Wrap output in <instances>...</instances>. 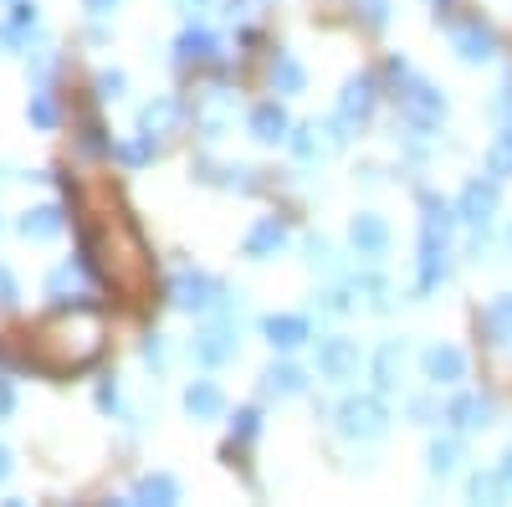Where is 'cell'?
<instances>
[{
	"label": "cell",
	"instance_id": "1",
	"mask_svg": "<svg viewBox=\"0 0 512 507\" xmlns=\"http://www.w3.org/2000/svg\"><path fill=\"white\" fill-rule=\"evenodd\" d=\"M456 205L425 190L420 195V257H415V292H436L446 282V257H451V226H456Z\"/></svg>",
	"mask_w": 512,
	"mask_h": 507
},
{
	"label": "cell",
	"instance_id": "2",
	"mask_svg": "<svg viewBox=\"0 0 512 507\" xmlns=\"http://www.w3.org/2000/svg\"><path fill=\"white\" fill-rule=\"evenodd\" d=\"M390 77H395V88H400V118L410 123L415 134H431L436 123L446 118V93H436V82L415 77L405 57H390Z\"/></svg>",
	"mask_w": 512,
	"mask_h": 507
},
{
	"label": "cell",
	"instance_id": "3",
	"mask_svg": "<svg viewBox=\"0 0 512 507\" xmlns=\"http://www.w3.org/2000/svg\"><path fill=\"white\" fill-rule=\"evenodd\" d=\"M333 426L344 441H379L390 431V410H384L379 395H344L333 410Z\"/></svg>",
	"mask_w": 512,
	"mask_h": 507
},
{
	"label": "cell",
	"instance_id": "4",
	"mask_svg": "<svg viewBox=\"0 0 512 507\" xmlns=\"http://www.w3.org/2000/svg\"><path fill=\"white\" fill-rule=\"evenodd\" d=\"M169 308H180V313H216L221 303H226V287L210 277V272H175L169 277Z\"/></svg>",
	"mask_w": 512,
	"mask_h": 507
},
{
	"label": "cell",
	"instance_id": "5",
	"mask_svg": "<svg viewBox=\"0 0 512 507\" xmlns=\"http://www.w3.org/2000/svg\"><path fill=\"white\" fill-rule=\"evenodd\" d=\"M344 129H349V123L338 118V113H333V118H323V123L313 118V123H297V129L287 134V144H292V154L303 159V164H318V159H328V154L344 149V139H349Z\"/></svg>",
	"mask_w": 512,
	"mask_h": 507
},
{
	"label": "cell",
	"instance_id": "6",
	"mask_svg": "<svg viewBox=\"0 0 512 507\" xmlns=\"http://www.w3.org/2000/svg\"><path fill=\"white\" fill-rule=\"evenodd\" d=\"M359 364H364V354H359L354 338H344V333L318 338V379H328V385H349V379H359Z\"/></svg>",
	"mask_w": 512,
	"mask_h": 507
},
{
	"label": "cell",
	"instance_id": "7",
	"mask_svg": "<svg viewBox=\"0 0 512 507\" xmlns=\"http://www.w3.org/2000/svg\"><path fill=\"white\" fill-rule=\"evenodd\" d=\"M88 262H62L47 272V298L52 308H72V313H93V292H88V277H82Z\"/></svg>",
	"mask_w": 512,
	"mask_h": 507
},
{
	"label": "cell",
	"instance_id": "8",
	"mask_svg": "<svg viewBox=\"0 0 512 507\" xmlns=\"http://www.w3.org/2000/svg\"><path fill=\"white\" fill-rule=\"evenodd\" d=\"M231 118H236V98L231 88H205L195 98V134L200 139H221L231 129Z\"/></svg>",
	"mask_w": 512,
	"mask_h": 507
},
{
	"label": "cell",
	"instance_id": "9",
	"mask_svg": "<svg viewBox=\"0 0 512 507\" xmlns=\"http://www.w3.org/2000/svg\"><path fill=\"white\" fill-rule=\"evenodd\" d=\"M374 103H379V88L369 72H354L344 82V93H338V118L349 123V129H364V123L374 118Z\"/></svg>",
	"mask_w": 512,
	"mask_h": 507
},
{
	"label": "cell",
	"instance_id": "10",
	"mask_svg": "<svg viewBox=\"0 0 512 507\" xmlns=\"http://www.w3.org/2000/svg\"><path fill=\"white\" fill-rule=\"evenodd\" d=\"M451 52L461 57V62H492L497 57V36H492V26H482V21H456L451 26Z\"/></svg>",
	"mask_w": 512,
	"mask_h": 507
},
{
	"label": "cell",
	"instance_id": "11",
	"mask_svg": "<svg viewBox=\"0 0 512 507\" xmlns=\"http://www.w3.org/2000/svg\"><path fill=\"white\" fill-rule=\"evenodd\" d=\"M349 241H354V251H359V257L379 262L384 251H390V221H384V216H374V210H359V216L349 221Z\"/></svg>",
	"mask_w": 512,
	"mask_h": 507
},
{
	"label": "cell",
	"instance_id": "12",
	"mask_svg": "<svg viewBox=\"0 0 512 507\" xmlns=\"http://www.w3.org/2000/svg\"><path fill=\"white\" fill-rule=\"evenodd\" d=\"M420 369H425V379L441 390V385H461L466 379V354L456 349V344H431L420 354Z\"/></svg>",
	"mask_w": 512,
	"mask_h": 507
},
{
	"label": "cell",
	"instance_id": "13",
	"mask_svg": "<svg viewBox=\"0 0 512 507\" xmlns=\"http://www.w3.org/2000/svg\"><path fill=\"white\" fill-rule=\"evenodd\" d=\"M180 118H185V103H180L175 93H159L154 103L139 108V134H149V139H169V134L180 129Z\"/></svg>",
	"mask_w": 512,
	"mask_h": 507
},
{
	"label": "cell",
	"instance_id": "14",
	"mask_svg": "<svg viewBox=\"0 0 512 507\" xmlns=\"http://www.w3.org/2000/svg\"><path fill=\"white\" fill-rule=\"evenodd\" d=\"M456 216H461L466 226H487V221L497 216V185H492V180H472V185L456 195Z\"/></svg>",
	"mask_w": 512,
	"mask_h": 507
},
{
	"label": "cell",
	"instance_id": "15",
	"mask_svg": "<svg viewBox=\"0 0 512 507\" xmlns=\"http://www.w3.org/2000/svg\"><path fill=\"white\" fill-rule=\"evenodd\" d=\"M287 246V221L282 216H262L251 231H246V241H241V251L251 262H267V257H277V251Z\"/></svg>",
	"mask_w": 512,
	"mask_h": 507
},
{
	"label": "cell",
	"instance_id": "16",
	"mask_svg": "<svg viewBox=\"0 0 512 507\" xmlns=\"http://www.w3.org/2000/svg\"><path fill=\"white\" fill-rule=\"evenodd\" d=\"M246 129H251L256 144H277V139L292 134V123H287V108H282L277 98H267V103H256V108L246 113Z\"/></svg>",
	"mask_w": 512,
	"mask_h": 507
},
{
	"label": "cell",
	"instance_id": "17",
	"mask_svg": "<svg viewBox=\"0 0 512 507\" xmlns=\"http://www.w3.org/2000/svg\"><path fill=\"white\" fill-rule=\"evenodd\" d=\"M195 359H200L205 369L231 364V359H236V328H231V323H216V328L195 333Z\"/></svg>",
	"mask_w": 512,
	"mask_h": 507
},
{
	"label": "cell",
	"instance_id": "18",
	"mask_svg": "<svg viewBox=\"0 0 512 507\" xmlns=\"http://www.w3.org/2000/svg\"><path fill=\"white\" fill-rule=\"evenodd\" d=\"M492 415H497V405L487 395H477V390H466V395H456L446 405V420L456 431H482V426H492Z\"/></svg>",
	"mask_w": 512,
	"mask_h": 507
},
{
	"label": "cell",
	"instance_id": "19",
	"mask_svg": "<svg viewBox=\"0 0 512 507\" xmlns=\"http://www.w3.org/2000/svg\"><path fill=\"white\" fill-rule=\"evenodd\" d=\"M221 57V36L205 31V26H185L175 36V67H190V62H216Z\"/></svg>",
	"mask_w": 512,
	"mask_h": 507
},
{
	"label": "cell",
	"instance_id": "20",
	"mask_svg": "<svg viewBox=\"0 0 512 507\" xmlns=\"http://www.w3.org/2000/svg\"><path fill=\"white\" fill-rule=\"evenodd\" d=\"M262 333H267V344L272 349H297V344H308L313 338V323L303 318V313H272V318H262Z\"/></svg>",
	"mask_w": 512,
	"mask_h": 507
},
{
	"label": "cell",
	"instance_id": "21",
	"mask_svg": "<svg viewBox=\"0 0 512 507\" xmlns=\"http://www.w3.org/2000/svg\"><path fill=\"white\" fill-rule=\"evenodd\" d=\"M374 390L379 395H395L400 390V379H405V338H390V344H379L374 354Z\"/></svg>",
	"mask_w": 512,
	"mask_h": 507
},
{
	"label": "cell",
	"instance_id": "22",
	"mask_svg": "<svg viewBox=\"0 0 512 507\" xmlns=\"http://www.w3.org/2000/svg\"><path fill=\"white\" fill-rule=\"evenodd\" d=\"M267 82H272V93H277V98H297V93L308 88V67L297 62L292 52H277V57L267 62Z\"/></svg>",
	"mask_w": 512,
	"mask_h": 507
},
{
	"label": "cell",
	"instance_id": "23",
	"mask_svg": "<svg viewBox=\"0 0 512 507\" xmlns=\"http://www.w3.org/2000/svg\"><path fill=\"white\" fill-rule=\"evenodd\" d=\"M190 169H195V180H205V185H226V190H241V195L256 190V180H251L246 164H210V159H195Z\"/></svg>",
	"mask_w": 512,
	"mask_h": 507
},
{
	"label": "cell",
	"instance_id": "24",
	"mask_svg": "<svg viewBox=\"0 0 512 507\" xmlns=\"http://www.w3.org/2000/svg\"><path fill=\"white\" fill-rule=\"evenodd\" d=\"M226 410V395L216 379H195V385H185V415L190 420H216Z\"/></svg>",
	"mask_w": 512,
	"mask_h": 507
},
{
	"label": "cell",
	"instance_id": "25",
	"mask_svg": "<svg viewBox=\"0 0 512 507\" xmlns=\"http://www.w3.org/2000/svg\"><path fill=\"white\" fill-rule=\"evenodd\" d=\"M16 226H21V236H26V241H52V236H62L67 216H62V205H31Z\"/></svg>",
	"mask_w": 512,
	"mask_h": 507
},
{
	"label": "cell",
	"instance_id": "26",
	"mask_svg": "<svg viewBox=\"0 0 512 507\" xmlns=\"http://www.w3.org/2000/svg\"><path fill=\"white\" fill-rule=\"evenodd\" d=\"M482 333L492 338L497 349L512 354V292H502V298L487 303V313H482Z\"/></svg>",
	"mask_w": 512,
	"mask_h": 507
},
{
	"label": "cell",
	"instance_id": "27",
	"mask_svg": "<svg viewBox=\"0 0 512 507\" xmlns=\"http://www.w3.org/2000/svg\"><path fill=\"white\" fill-rule=\"evenodd\" d=\"M134 502H154V507H169V502H180V482L169 477V472H149L134 482Z\"/></svg>",
	"mask_w": 512,
	"mask_h": 507
},
{
	"label": "cell",
	"instance_id": "28",
	"mask_svg": "<svg viewBox=\"0 0 512 507\" xmlns=\"http://www.w3.org/2000/svg\"><path fill=\"white\" fill-rule=\"evenodd\" d=\"M262 390H267V395H303V390H308V374L297 369V364H272V369L262 374Z\"/></svg>",
	"mask_w": 512,
	"mask_h": 507
},
{
	"label": "cell",
	"instance_id": "29",
	"mask_svg": "<svg viewBox=\"0 0 512 507\" xmlns=\"http://www.w3.org/2000/svg\"><path fill=\"white\" fill-rule=\"evenodd\" d=\"M425 467H431V477H451L461 467V441L446 436V441H431V451H425Z\"/></svg>",
	"mask_w": 512,
	"mask_h": 507
},
{
	"label": "cell",
	"instance_id": "30",
	"mask_svg": "<svg viewBox=\"0 0 512 507\" xmlns=\"http://www.w3.org/2000/svg\"><path fill=\"white\" fill-rule=\"evenodd\" d=\"M487 175L492 180H512V123H502V134L487 149Z\"/></svg>",
	"mask_w": 512,
	"mask_h": 507
},
{
	"label": "cell",
	"instance_id": "31",
	"mask_svg": "<svg viewBox=\"0 0 512 507\" xmlns=\"http://www.w3.org/2000/svg\"><path fill=\"white\" fill-rule=\"evenodd\" d=\"M26 118L36 123L41 134H52V129H57V98H52L47 88H36V93H31V103H26Z\"/></svg>",
	"mask_w": 512,
	"mask_h": 507
},
{
	"label": "cell",
	"instance_id": "32",
	"mask_svg": "<svg viewBox=\"0 0 512 507\" xmlns=\"http://www.w3.org/2000/svg\"><path fill=\"white\" fill-rule=\"evenodd\" d=\"M354 292L364 298L369 313H390V282L384 277H354Z\"/></svg>",
	"mask_w": 512,
	"mask_h": 507
},
{
	"label": "cell",
	"instance_id": "33",
	"mask_svg": "<svg viewBox=\"0 0 512 507\" xmlns=\"http://www.w3.org/2000/svg\"><path fill=\"white\" fill-rule=\"evenodd\" d=\"M466 492H472V502H497V497H507L512 487H507V477H502V472H487V477L477 472L472 482H466Z\"/></svg>",
	"mask_w": 512,
	"mask_h": 507
},
{
	"label": "cell",
	"instance_id": "34",
	"mask_svg": "<svg viewBox=\"0 0 512 507\" xmlns=\"http://www.w3.org/2000/svg\"><path fill=\"white\" fill-rule=\"evenodd\" d=\"M113 159H118V164H128V169H139V164H149V159H154V139H149V134H139V139H128V144H113Z\"/></svg>",
	"mask_w": 512,
	"mask_h": 507
},
{
	"label": "cell",
	"instance_id": "35",
	"mask_svg": "<svg viewBox=\"0 0 512 507\" xmlns=\"http://www.w3.org/2000/svg\"><path fill=\"white\" fill-rule=\"evenodd\" d=\"M256 431H262V410H236V420H231V446H246V441H256Z\"/></svg>",
	"mask_w": 512,
	"mask_h": 507
},
{
	"label": "cell",
	"instance_id": "36",
	"mask_svg": "<svg viewBox=\"0 0 512 507\" xmlns=\"http://www.w3.org/2000/svg\"><path fill=\"white\" fill-rule=\"evenodd\" d=\"M303 251H308V262H313L318 272H338V257H333V246H328L323 236H308Z\"/></svg>",
	"mask_w": 512,
	"mask_h": 507
},
{
	"label": "cell",
	"instance_id": "37",
	"mask_svg": "<svg viewBox=\"0 0 512 507\" xmlns=\"http://www.w3.org/2000/svg\"><path fill=\"white\" fill-rule=\"evenodd\" d=\"M123 88H128V77H123V72H98V82H93V93H98L103 103H118Z\"/></svg>",
	"mask_w": 512,
	"mask_h": 507
},
{
	"label": "cell",
	"instance_id": "38",
	"mask_svg": "<svg viewBox=\"0 0 512 507\" xmlns=\"http://www.w3.org/2000/svg\"><path fill=\"white\" fill-rule=\"evenodd\" d=\"M359 6V16H364V26H390V0H354Z\"/></svg>",
	"mask_w": 512,
	"mask_h": 507
},
{
	"label": "cell",
	"instance_id": "39",
	"mask_svg": "<svg viewBox=\"0 0 512 507\" xmlns=\"http://www.w3.org/2000/svg\"><path fill=\"white\" fill-rule=\"evenodd\" d=\"M31 41V31L26 26H16V21H0V52H21Z\"/></svg>",
	"mask_w": 512,
	"mask_h": 507
},
{
	"label": "cell",
	"instance_id": "40",
	"mask_svg": "<svg viewBox=\"0 0 512 507\" xmlns=\"http://www.w3.org/2000/svg\"><path fill=\"white\" fill-rule=\"evenodd\" d=\"M492 118H497V123H512V72L502 77V88H497V98H492Z\"/></svg>",
	"mask_w": 512,
	"mask_h": 507
},
{
	"label": "cell",
	"instance_id": "41",
	"mask_svg": "<svg viewBox=\"0 0 512 507\" xmlns=\"http://www.w3.org/2000/svg\"><path fill=\"white\" fill-rule=\"evenodd\" d=\"M103 134H108L103 123H88V129H82V149H88V154H113V144Z\"/></svg>",
	"mask_w": 512,
	"mask_h": 507
},
{
	"label": "cell",
	"instance_id": "42",
	"mask_svg": "<svg viewBox=\"0 0 512 507\" xmlns=\"http://www.w3.org/2000/svg\"><path fill=\"white\" fill-rule=\"evenodd\" d=\"M21 303V282L11 277V267H0V308H16Z\"/></svg>",
	"mask_w": 512,
	"mask_h": 507
},
{
	"label": "cell",
	"instance_id": "43",
	"mask_svg": "<svg viewBox=\"0 0 512 507\" xmlns=\"http://www.w3.org/2000/svg\"><path fill=\"white\" fill-rule=\"evenodd\" d=\"M6 21H16V26L36 31V0H11V16H6Z\"/></svg>",
	"mask_w": 512,
	"mask_h": 507
},
{
	"label": "cell",
	"instance_id": "44",
	"mask_svg": "<svg viewBox=\"0 0 512 507\" xmlns=\"http://www.w3.org/2000/svg\"><path fill=\"white\" fill-rule=\"evenodd\" d=\"M98 410H103V415H118V410H123V400H118V385H113V379H103V385H98Z\"/></svg>",
	"mask_w": 512,
	"mask_h": 507
},
{
	"label": "cell",
	"instance_id": "45",
	"mask_svg": "<svg viewBox=\"0 0 512 507\" xmlns=\"http://www.w3.org/2000/svg\"><path fill=\"white\" fill-rule=\"evenodd\" d=\"M164 359H169V354H164V338L154 333L149 344H144V364H149V369H164Z\"/></svg>",
	"mask_w": 512,
	"mask_h": 507
},
{
	"label": "cell",
	"instance_id": "46",
	"mask_svg": "<svg viewBox=\"0 0 512 507\" xmlns=\"http://www.w3.org/2000/svg\"><path fill=\"white\" fill-rule=\"evenodd\" d=\"M410 415L420 420V426H431V420H436L441 410H436V400H410Z\"/></svg>",
	"mask_w": 512,
	"mask_h": 507
},
{
	"label": "cell",
	"instance_id": "47",
	"mask_svg": "<svg viewBox=\"0 0 512 507\" xmlns=\"http://www.w3.org/2000/svg\"><path fill=\"white\" fill-rule=\"evenodd\" d=\"M175 11H180L185 21H200V16L210 11V0H175Z\"/></svg>",
	"mask_w": 512,
	"mask_h": 507
},
{
	"label": "cell",
	"instance_id": "48",
	"mask_svg": "<svg viewBox=\"0 0 512 507\" xmlns=\"http://www.w3.org/2000/svg\"><path fill=\"white\" fill-rule=\"evenodd\" d=\"M123 6V0H82V11H88V16H113Z\"/></svg>",
	"mask_w": 512,
	"mask_h": 507
},
{
	"label": "cell",
	"instance_id": "49",
	"mask_svg": "<svg viewBox=\"0 0 512 507\" xmlns=\"http://www.w3.org/2000/svg\"><path fill=\"white\" fill-rule=\"evenodd\" d=\"M16 410V390H11V379H0V420H6Z\"/></svg>",
	"mask_w": 512,
	"mask_h": 507
},
{
	"label": "cell",
	"instance_id": "50",
	"mask_svg": "<svg viewBox=\"0 0 512 507\" xmlns=\"http://www.w3.org/2000/svg\"><path fill=\"white\" fill-rule=\"evenodd\" d=\"M256 6H267V0H231V16H246V11H256Z\"/></svg>",
	"mask_w": 512,
	"mask_h": 507
},
{
	"label": "cell",
	"instance_id": "51",
	"mask_svg": "<svg viewBox=\"0 0 512 507\" xmlns=\"http://www.w3.org/2000/svg\"><path fill=\"white\" fill-rule=\"evenodd\" d=\"M497 472H502V477H507V487H512V446L502 451V467H497Z\"/></svg>",
	"mask_w": 512,
	"mask_h": 507
},
{
	"label": "cell",
	"instance_id": "52",
	"mask_svg": "<svg viewBox=\"0 0 512 507\" xmlns=\"http://www.w3.org/2000/svg\"><path fill=\"white\" fill-rule=\"evenodd\" d=\"M6 477H11V451L0 446V482H6Z\"/></svg>",
	"mask_w": 512,
	"mask_h": 507
},
{
	"label": "cell",
	"instance_id": "53",
	"mask_svg": "<svg viewBox=\"0 0 512 507\" xmlns=\"http://www.w3.org/2000/svg\"><path fill=\"white\" fill-rule=\"evenodd\" d=\"M431 6H436V11H441V6H451V0H431Z\"/></svg>",
	"mask_w": 512,
	"mask_h": 507
},
{
	"label": "cell",
	"instance_id": "54",
	"mask_svg": "<svg viewBox=\"0 0 512 507\" xmlns=\"http://www.w3.org/2000/svg\"><path fill=\"white\" fill-rule=\"evenodd\" d=\"M507 246H512V226H507Z\"/></svg>",
	"mask_w": 512,
	"mask_h": 507
},
{
	"label": "cell",
	"instance_id": "55",
	"mask_svg": "<svg viewBox=\"0 0 512 507\" xmlns=\"http://www.w3.org/2000/svg\"><path fill=\"white\" fill-rule=\"evenodd\" d=\"M6 6H11V0H6Z\"/></svg>",
	"mask_w": 512,
	"mask_h": 507
}]
</instances>
